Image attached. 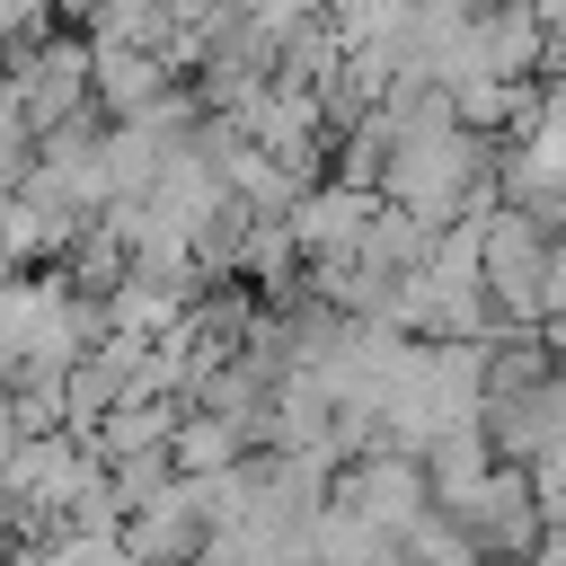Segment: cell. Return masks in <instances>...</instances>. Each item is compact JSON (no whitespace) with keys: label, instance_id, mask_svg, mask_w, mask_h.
Here are the masks:
<instances>
[{"label":"cell","instance_id":"cell-8","mask_svg":"<svg viewBox=\"0 0 566 566\" xmlns=\"http://www.w3.org/2000/svg\"><path fill=\"white\" fill-rule=\"evenodd\" d=\"M177 424H186L177 398H159V407H115V416L88 433V451H97V469H142V460H168Z\"/></svg>","mask_w":566,"mask_h":566},{"label":"cell","instance_id":"cell-6","mask_svg":"<svg viewBox=\"0 0 566 566\" xmlns=\"http://www.w3.org/2000/svg\"><path fill=\"white\" fill-rule=\"evenodd\" d=\"M203 548H212V522H203V504H195L186 478H168V486L124 522V557H133V566H203Z\"/></svg>","mask_w":566,"mask_h":566},{"label":"cell","instance_id":"cell-4","mask_svg":"<svg viewBox=\"0 0 566 566\" xmlns=\"http://www.w3.org/2000/svg\"><path fill=\"white\" fill-rule=\"evenodd\" d=\"M239 133H248V142H256L274 168H292L301 186H318V177H327L336 133H327V115H318V97H310V88H283V80H274V88H265V97L239 115Z\"/></svg>","mask_w":566,"mask_h":566},{"label":"cell","instance_id":"cell-11","mask_svg":"<svg viewBox=\"0 0 566 566\" xmlns=\"http://www.w3.org/2000/svg\"><path fill=\"white\" fill-rule=\"evenodd\" d=\"M239 460H248V433H239L230 416L186 407V424H177V442H168V469H177V478H221V469H239Z\"/></svg>","mask_w":566,"mask_h":566},{"label":"cell","instance_id":"cell-13","mask_svg":"<svg viewBox=\"0 0 566 566\" xmlns=\"http://www.w3.org/2000/svg\"><path fill=\"white\" fill-rule=\"evenodd\" d=\"M539 301H548V318H566V230L548 239V292H539ZM548 318H539V327H548Z\"/></svg>","mask_w":566,"mask_h":566},{"label":"cell","instance_id":"cell-1","mask_svg":"<svg viewBox=\"0 0 566 566\" xmlns=\"http://www.w3.org/2000/svg\"><path fill=\"white\" fill-rule=\"evenodd\" d=\"M380 203L416 212V221L442 239L451 221H469V212L495 203V142H478V133H460V124H442V133H398L389 177H380Z\"/></svg>","mask_w":566,"mask_h":566},{"label":"cell","instance_id":"cell-14","mask_svg":"<svg viewBox=\"0 0 566 566\" xmlns=\"http://www.w3.org/2000/svg\"><path fill=\"white\" fill-rule=\"evenodd\" d=\"M539 35H548V71L539 80H566V9H539Z\"/></svg>","mask_w":566,"mask_h":566},{"label":"cell","instance_id":"cell-2","mask_svg":"<svg viewBox=\"0 0 566 566\" xmlns=\"http://www.w3.org/2000/svg\"><path fill=\"white\" fill-rule=\"evenodd\" d=\"M0 97L18 106V124L44 142V133H62L71 115H88V35H71V27H44L9 71H0Z\"/></svg>","mask_w":566,"mask_h":566},{"label":"cell","instance_id":"cell-7","mask_svg":"<svg viewBox=\"0 0 566 566\" xmlns=\"http://www.w3.org/2000/svg\"><path fill=\"white\" fill-rule=\"evenodd\" d=\"M371 212H380V195H354V186L318 177V186L292 203V248H301V265L354 256V248H363V230H371Z\"/></svg>","mask_w":566,"mask_h":566},{"label":"cell","instance_id":"cell-15","mask_svg":"<svg viewBox=\"0 0 566 566\" xmlns=\"http://www.w3.org/2000/svg\"><path fill=\"white\" fill-rule=\"evenodd\" d=\"M18 442H27V424H18V407L0 398V478H9V460H18Z\"/></svg>","mask_w":566,"mask_h":566},{"label":"cell","instance_id":"cell-10","mask_svg":"<svg viewBox=\"0 0 566 566\" xmlns=\"http://www.w3.org/2000/svg\"><path fill=\"white\" fill-rule=\"evenodd\" d=\"M424 486H433V504H451V495H469L486 469H495V442H486V424H451V433H433L424 442Z\"/></svg>","mask_w":566,"mask_h":566},{"label":"cell","instance_id":"cell-12","mask_svg":"<svg viewBox=\"0 0 566 566\" xmlns=\"http://www.w3.org/2000/svg\"><path fill=\"white\" fill-rule=\"evenodd\" d=\"M310 566H398V539H380L371 522H354V513L327 495V513L310 522Z\"/></svg>","mask_w":566,"mask_h":566},{"label":"cell","instance_id":"cell-9","mask_svg":"<svg viewBox=\"0 0 566 566\" xmlns=\"http://www.w3.org/2000/svg\"><path fill=\"white\" fill-rule=\"evenodd\" d=\"M354 256H363L371 274H389V283H407V274H424V265H433V230H424L416 212H398V203H380Z\"/></svg>","mask_w":566,"mask_h":566},{"label":"cell","instance_id":"cell-3","mask_svg":"<svg viewBox=\"0 0 566 566\" xmlns=\"http://www.w3.org/2000/svg\"><path fill=\"white\" fill-rule=\"evenodd\" d=\"M442 522H460V539L478 548V566H531V548H539V495H531V478L522 469H486L469 495H451V504H433Z\"/></svg>","mask_w":566,"mask_h":566},{"label":"cell","instance_id":"cell-16","mask_svg":"<svg viewBox=\"0 0 566 566\" xmlns=\"http://www.w3.org/2000/svg\"><path fill=\"white\" fill-rule=\"evenodd\" d=\"M531 566H566V522H539V548H531Z\"/></svg>","mask_w":566,"mask_h":566},{"label":"cell","instance_id":"cell-5","mask_svg":"<svg viewBox=\"0 0 566 566\" xmlns=\"http://www.w3.org/2000/svg\"><path fill=\"white\" fill-rule=\"evenodd\" d=\"M336 504H345L354 522H371L380 539H407V531L433 513V486H424V469H416L407 451H371V460H354V469L336 478Z\"/></svg>","mask_w":566,"mask_h":566},{"label":"cell","instance_id":"cell-17","mask_svg":"<svg viewBox=\"0 0 566 566\" xmlns=\"http://www.w3.org/2000/svg\"><path fill=\"white\" fill-rule=\"evenodd\" d=\"M539 345H548V363L566 371V318H548V327H539Z\"/></svg>","mask_w":566,"mask_h":566}]
</instances>
